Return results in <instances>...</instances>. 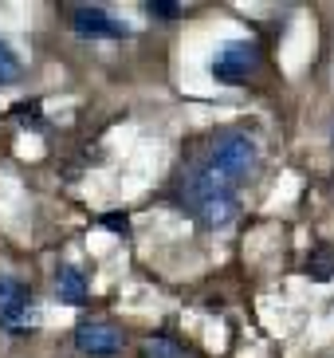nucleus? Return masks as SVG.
I'll use <instances>...</instances> for the list:
<instances>
[{
    "label": "nucleus",
    "instance_id": "f257e3e1",
    "mask_svg": "<svg viewBox=\"0 0 334 358\" xmlns=\"http://www.w3.org/2000/svg\"><path fill=\"white\" fill-rule=\"evenodd\" d=\"M263 166L260 138L244 127H228L209 138V146L181 169L177 181V201L193 221L205 229L220 232L228 229L240 213V193L244 185L256 181Z\"/></svg>",
    "mask_w": 334,
    "mask_h": 358
},
{
    "label": "nucleus",
    "instance_id": "f03ea898",
    "mask_svg": "<svg viewBox=\"0 0 334 358\" xmlns=\"http://www.w3.org/2000/svg\"><path fill=\"white\" fill-rule=\"evenodd\" d=\"M263 67V52H260V43H252V40H228V43H220L217 55H212V79L224 87H240L248 83L252 75Z\"/></svg>",
    "mask_w": 334,
    "mask_h": 358
},
{
    "label": "nucleus",
    "instance_id": "7ed1b4c3",
    "mask_svg": "<svg viewBox=\"0 0 334 358\" xmlns=\"http://www.w3.org/2000/svg\"><path fill=\"white\" fill-rule=\"evenodd\" d=\"M71 32L79 40H130L134 28L103 4H79L71 8Z\"/></svg>",
    "mask_w": 334,
    "mask_h": 358
},
{
    "label": "nucleus",
    "instance_id": "20e7f679",
    "mask_svg": "<svg viewBox=\"0 0 334 358\" xmlns=\"http://www.w3.org/2000/svg\"><path fill=\"white\" fill-rule=\"evenodd\" d=\"M71 343L87 358H118L126 347V335L115 323H106V319H83V323L75 327Z\"/></svg>",
    "mask_w": 334,
    "mask_h": 358
},
{
    "label": "nucleus",
    "instance_id": "39448f33",
    "mask_svg": "<svg viewBox=\"0 0 334 358\" xmlns=\"http://www.w3.org/2000/svg\"><path fill=\"white\" fill-rule=\"evenodd\" d=\"M55 299L63 307H83L91 299V284H87L79 264H59L55 268Z\"/></svg>",
    "mask_w": 334,
    "mask_h": 358
},
{
    "label": "nucleus",
    "instance_id": "423d86ee",
    "mask_svg": "<svg viewBox=\"0 0 334 358\" xmlns=\"http://www.w3.org/2000/svg\"><path fill=\"white\" fill-rule=\"evenodd\" d=\"M16 311H31V292L16 275H0V319Z\"/></svg>",
    "mask_w": 334,
    "mask_h": 358
},
{
    "label": "nucleus",
    "instance_id": "0eeeda50",
    "mask_svg": "<svg viewBox=\"0 0 334 358\" xmlns=\"http://www.w3.org/2000/svg\"><path fill=\"white\" fill-rule=\"evenodd\" d=\"M24 79V64L8 40H0V87H12Z\"/></svg>",
    "mask_w": 334,
    "mask_h": 358
},
{
    "label": "nucleus",
    "instance_id": "6e6552de",
    "mask_svg": "<svg viewBox=\"0 0 334 358\" xmlns=\"http://www.w3.org/2000/svg\"><path fill=\"white\" fill-rule=\"evenodd\" d=\"M189 350L181 347L177 338H169V335H154L142 343V358H185Z\"/></svg>",
    "mask_w": 334,
    "mask_h": 358
},
{
    "label": "nucleus",
    "instance_id": "1a4fd4ad",
    "mask_svg": "<svg viewBox=\"0 0 334 358\" xmlns=\"http://www.w3.org/2000/svg\"><path fill=\"white\" fill-rule=\"evenodd\" d=\"M146 12L154 16V20H181V16H185V8H181V4H161V0H150Z\"/></svg>",
    "mask_w": 334,
    "mask_h": 358
},
{
    "label": "nucleus",
    "instance_id": "9d476101",
    "mask_svg": "<svg viewBox=\"0 0 334 358\" xmlns=\"http://www.w3.org/2000/svg\"><path fill=\"white\" fill-rule=\"evenodd\" d=\"M106 229H126V217H103Z\"/></svg>",
    "mask_w": 334,
    "mask_h": 358
}]
</instances>
